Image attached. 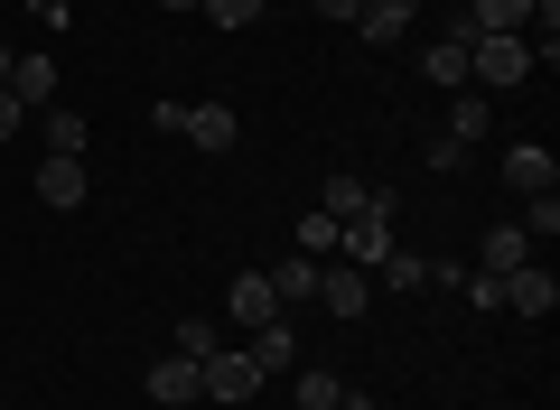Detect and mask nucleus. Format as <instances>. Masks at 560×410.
Here are the masks:
<instances>
[{
    "instance_id": "nucleus-2",
    "label": "nucleus",
    "mask_w": 560,
    "mask_h": 410,
    "mask_svg": "<svg viewBox=\"0 0 560 410\" xmlns=\"http://www.w3.org/2000/svg\"><path fill=\"white\" fill-rule=\"evenodd\" d=\"M197 391H206V401H253V391H261V364H253V354H197Z\"/></svg>"
},
{
    "instance_id": "nucleus-7",
    "label": "nucleus",
    "mask_w": 560,
    "mask_h": 410,
    "mask_svg": "<svg viewBox=\"0 0 560 410\" xmlns=\"http://www.w3.org/2000/svg\"><path fill=\"white\" fill-rule=\"evenodd\" d=\"M150 401H160V410L206 401V391H197V354H160V364H150Z\"/></svg>"
},
{
    "instance_id": "nucleus-26",
    "label": "nucleus",
    "mask_w": 560,
    "mask_h": 410,
    "mask_svg": "<svg viewBox=\"0 0 560 410\" xmlns=\"http://www.w3.org/2000/svg\"><path fill=\"white\" fill-rule=\"evenodd\" d=\"M178 354H215V327L206 317H178Z\"/></svg>"
},
{
    "instance_id": "nucleus-17",
    "label": "nucleus",
    "mask_w": 560,
    "mask_h": 410,
    "mask_svg": "<svg viewBox=\"0 0 560 410\" xmlns=\"http://www.w3.org/2000/svg\"><path fill=\"white\" fill-rule=\"evenodd\" d=\"M523 261H533V234H523V224H495V234L477 243V271H523Z\"/></svg>"
},
{
    "instance_id": "nucleus-14",
    "label": "nucleus",
    "mask_w": 560,
    "mask_h": 410,
    "mask_svg": "<svg viewBox=\"0 0 560 410\" xmlns=\"http://www.w3.org/2000/svg\"><path fill=\"white\" fill-rule=\"evenodd\" d=\"M495 28H533V0H467L458 38H495Z\"/></svg>"
},
{
    "instance_id": "nucleus-4",
    "label": "nucleus",
    "mask_w": 560,
    "mask_h": 410,
    "mask_svg": "<svg viewBox=\"0 0 560 410\" xmlns=\"http://www.w3.org/2000/svg\"><path fill=\"white\" fill-rule=\"evenodd\" d=\"M318 308L327 317H364V308H374V271H355V261H318Z\"/></svg>"
},
{
    "instance_id": "nucleus-1",
    "label": "nucleus",
    "mask_w": 560,
    "mask_h": 410,
    "mask_svg": "<svg viewBox=\"0 0 560 410\" xmlns=\"http://www.w3.org/2000/svg\"><path fill=\"white\" fill-rule=\"evenodd\" d=\"M467 75H477L486 94L523 84V75H533V38H523V28H495V38H467Z\"/></svg>"
},
{
    "instance_id": "nucleus-6",
    "label": "nucleus",
    "mask_w": 560,
    "mask_h": 410,
    "mask_svg": "<svg viewBox=\"0 0 560 410\" xmlns=\"http://www.w3.org/2000/svg\"><path fill=\"white\" fill-rule=\"evenodd\" d=\"M187 140H197L206 159H224L243 140V113H234V103H187Z\"/></svg>"
},
{
    "instance_id": "nucleus-29",
    "label": "nucleus",
    "mask_w": 560,
    "mask_h": 410,
    "mask_svg": "<svg viewBox=\"0 0 560 410\" xmlns=\"http://www.w3.org/2000/svg\"><path fill=\"white\" fill-rule=\"evenodd\" d=\"M0 84H10V38H0Z\"/></svg>"
},
{
    "instance_id": "nucleus-9",
    "label": "nucleus",
    "mask_w": 560,
    "mask_h": 410,
    "mask_svg": "<svg viewBox=\"0 0 560 410\" xmlns=\"http://www.w3.org/2000/svg\"><path fill=\"white\" fill-rule=\"evenodd\" d=\"M84 196H94L84 159H38V206H84Z\"/></svg>"
},
{
    "instance_id": "nucleus-24",
    "label": "nucleus",
    "mask_w": 560,
    "mask_h": 410,
    "mask_svg": "<svg viewBox=\"0 0 560 410\" xmlns=\"http://www.w3.org/2000/svg\"><path fill=\"white\" fill-rule=\"evenodd\" d=\"M206 20H215V28H253L261 0H206Z\"/></svg>"
},
{
    "instance_id": "nucleus-25",
    "label": "nucleus",
    "mask_w": 560,
    "mask_h": 410,
    "mask_svg": "<svg viewBox=\"0 0 560 410\" xmlns=\"http://www.w3.org/2000/svg\"><path fill=\"white\" fill-rule=\"evenodd\" d=\"M420 159H430V168H458V159H467V140H448V131H430V140H420Z\"/></svg>"
},
{
    "instance_id": "nucleus-28",
    "label": "nucleus",
    "mask_w": 560,
    "mask_h": 410,
    "mask_svg": "<svg viewBox=\"0 0 560 410\" xmlns=\"http://www.w3.org/2000/svg\"><path fill=\"white\" fill-rule=\"evenodd\" d=\"M355 10H364V0H318V20H355Z\"/></svg>"
},
{
    "instance_id": "nucleus-3",
    "label": "nucleus",
    "mask_w": 560,
    "mask_h": 410,
    "mask_svg": "<svg viewBox=\"0 0 560 410\" xmlns=\"http://www.w3.org/2000/svg\"><path fill=\"white\" fill-rule=\"evenodd\" d=\"M495 308H514V317H551V308H560V280L541 271V261H523V271H495Z\"/></svg>"
},
{
    "instance_id": "nucleus-18",
    "label": "nucleus",
    "mask_w": 560,
    "mask_h": 410,
    "mask_svg": "<svg viewBox=\"0 0 560 410\" xmlns=\"http://www.w3.org/2000/svg\"><path fill=\"white\" fill-rule=\"evenodd\" d=\"M38 131H47V159H84L94 121H84V113H66V103H47V121H38Z\"/></svg>"
},
{
    "instance_id": "nucleus-20",
    "label": "nucleus",
    "mask_w": 560,
    "mask_h": 410,
    "mask_svg": "<svg viewBox=\"0 0 560 410\" xmlns=\"http://www.w3.org/2000/svg\"><path fill=\"white\" fill-rule=\"evenodd\" d=\"M290 391H300V410H346V383H337V373H318V364L290 373Z\"/></svg>"
},
{
    "instance_id": "nucleus-27",
    "label": "nucleus",
    "mask_w": 560,
    "mask_h": 410,
    "mask_svg": "<svg viewBox=\"0 0 560 410\" xmlns=\"http://www.w3.org/2000/svg\"><path fill=\"white\" fill-rule=\"evenodd\" d=\"M20 131H28V103L10 94V84H0V140H20Z\"/></svg>"
},
{
    "instance_id": "nucleus-30",
    "label": "nucleus",
    "mask_w": 560,
    "mask_h": 410,
    "mask_svg": "<svg viewBox=\"0 0 560 410\" xmlns=\"http://www.w3.org/2000/svg\"><path fill=\"white\" fill-rule=\"evenodd\" d=\"M160 10H206V0H160Z\"/></svg>"
},
{
    "instance_id": "nucleus-21",
    "label": "nucleus",
    "mask_w": 560,
    "mask_h": 410,
    "mask_svg": "<svg viewBox=\"0 0 560 410\" xmlns=\"http://www.w3.org/2000/svg\"><path fill=\"white\" fill-rule=\"evenodd\" d=\"M477 131H495V103H486V94H458V113H448V140H477Z\"/></svg>"
},
{
    "instance_id": "nucleus-15",
    "label": "nucleus",
    "mask_w": 560,
    "mask_h": 410,
    "mask_svg": "<svg viewBox=\"0 0 560 410\" xmlns=\"http://www.w3.org/2000/svg\"><path fill=\"white\" fill-rule=\"evenodd\" d=\"M411 20H420V0H364V10H355V28H364L374 47H393Z\"/></svg>"
},
{
    "instance_id": "nucleus-5",
    "label": "nucleus",
    "mask_w": 560,
    "mask_h": 410,
    "mask_svg": "<svg viewBox=\"0 0 560 410\" xmlns=\"http://www.w3.org/2000/svg\"><path fill=\"white\" fill-rule=\"evenodd\" d=\"M383 215H393V196H374L355 224H337V243H346V261H355V271H374V261L393 253V224H383Z\"/></svg>"
},
{
    "instance_id": "nucleus-22",
    "label": "nucleus",
    "mask_w": 560,
    "mask_h": 410,
    "mask_svg": "<svg viewBox=\"0 0 560 410\" xmlns=\"http://www.w3.org/2000/svg\"><path fill=\"white\" fill-rule=\"evenodd\" d=\"M374 271H383V280H393V290H430V261H420V253H383V261H374Z\"/></svg>"
},
{
    "instance_id": "nucleus-23",
    "label": "nucleus",
    "mask_w": 560,
    "mask_h": 410,
    "mask_svg": "<svg viewBox=\"0 0 560 410\" xmlns=\"http://www.w3.org/2000/svg\"><path fill=\"white\" fill-rule=\"evenodd\" d=\"M300 253H308V261H337V215H308V224H300Z\"/></svg>"
},
{
    "instance_id": "nucleus-10",
    "label": "nucleus",
    "mask_w": 560,
    "mask_h": 410,
    "mask_svg": "<svg viewBox=\"0 0 560 410\" xmlns=\"http://www.w3.org/2000/svg\"><path fill=\"white\" fill-rule=\"evenodd\" d=\"M224 308H234V327L253 336V327H271V317H280V298H271V280H261V271H243L234 290H224Z\"/></svg>"
},
{
    "instance_id": "nucleus-13",
    "label": "nucleus",
    "mask_w": 560,
    "mask_h": 410,
    "mask_svg": "<svg viewBox=\"0 0 560 410\" xmlns=\"http://www.w3.org/2000/svg\"><path fill=\"white\" fill-rule=\"evenodd\" d=\"M10 94H20L28 113H47V103H57V57H10Z\"/></svg>"
},
{
    "instance_id": "nucleus-8",
    "label": "nucleus",
    "mask_w": 560,
    "mask_h": 410,
    "mask_svg": "<svg viewBox=\"0 0 560 410\" xmlns=\"http://www.w3.org/2000/svg\"><path fill=\"white\" fill-rule=\"evenodd\" d=\"M261 364V383H271V373H300V336H290V317H271V327H253V345H243Z\"/></svg>"
},
{
    "instance_id": "nucleus-16",
    "label": "nucleus",
    "mask_w": 560,
    "mask_h": 410,
    "mask_svg": "<svg viewBox=\"0 0 560 410\" xmlns=\"http://www.w3.org/2000/svg\"><path fill=\"white\" fill-rule=\"evenodd\" d=\"M420 75L448 84V94H467V38H430L420 47Z\"/></svg>"
},
{
    "instance_id": "nucleus-12",
    "label": "nucleus",
    "mask_w": 560,
    "mask_h": 410,
    "mask_svg": "<svg viewBox=\"0 0 560 410\" xmlns=\"http://www.w3.org/2000/svg\"><path fill=\"white\" fill-rule=\"evenodd\" d=\"M261 280H271L280 317H290V308H308V298H318V261H308V253H290V261H280V271H261Z\"/></svg>"
},
{
    "instance_id": "nucleus-11",
    "label": "nucleus",
    "mask_w": 560,
    "mask_h": 410,
    "mask_svg": "<svg viewBox=\"0 0 560 410\" xmlns=\"http://www.w3.org/2000/svg\"><path fill=\"white\" fill-rule=\"evenodd\" d=\"M504 187H514V196H551V187H560L551 150H533V140H523V150H504Z\"/></svg>"
},
{
    "instance_id": "nucleus-19",
    "label": "nucleus",
    "mask_w": 560,
    "mask_h": 410,
    "mask_svg": "<svg viewBox=\"0 0 560 410\" xmlns=\"http://www.w3.org/2000/svg\"><path fill=\"white\" fill-rule=\"evenodd\" d=\"M364 206H374V187H364V177H346V168H337V177L318 187V215H337V224H355Z\"/></svg>"
}]
</instances>
